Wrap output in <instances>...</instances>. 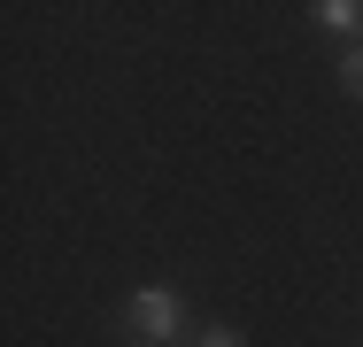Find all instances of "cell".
<instances>
[{
	"label": "cell",
	"mask_w": 363,
	"mask_h": 347,
	"mask_svg": "<svg viewBox=\"0 0 363 347\" xmlns=\"http://www.w3.org/2000/svg\"><path fill=\"white\" fill-rule=\"evenodd\" d=\"M194 347H247V340H240L232 324H209V332H201V340H194Z\"/></svg>",
	"instance_id": "4"
},
{
	"label": "cell",
	"mask_w": 363,
	"mask_h": 347,
	"mask_svg": "<svg viewBox=\"0 0 363 347\" xmlns=\"http://www.w3.org/2000/svg\"><path fill=\"white\" fill-rule=\"evenodd\" d=\"M340 85L363 101V47H348V55H340Z\"/></svg>",
	"instance_id": "3"
},
{
	"label": "cell",
	"mask_w": 363,
	"mask_h": 347,
	"mask_svg": "<svg viewBox=\"0 0 363 347\" xmlns=\"http://www.w3.org/2000/svg\"><path fill=\"white\" fill-rule=\"evenodd\" d=\"M124 324H132L140 347H178V332H186V301H178L170 285H140V293L124 301Z\"/></svg>",
	"instance_id": "1"
},
{
	"label": "cell",
	"mask_w": 363,
	"mask_h": 347,
	"mask_svg": "<svg viewBox=\"0 0 363 347\" xmlns=\"http://www.w3.org/2000/svg\"><path fill=\"white\" fill-rule=\"evenodd\" d=\"M309 16H317L325 31H340V39H356V47H363V0H317Z\"/></svg>",
	"instance_id": "2"
}]
</instances>
